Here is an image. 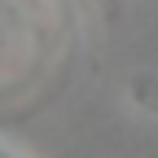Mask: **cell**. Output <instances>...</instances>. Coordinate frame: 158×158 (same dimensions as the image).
Returning <instances> with one entry per match:
<instances>
[{
  "label": "cell",
  "mask_w": 158,
  "mask_h": 158,
  "mask_svg": "<svg viewBox=\"0 0 158 158\" xmlns=\"http://www.w3.org/2000/svg\"><path fill=\"white\" fill-rule=\"evenodd\" d=\"M101 5H106V13H110V18H118V13H123V0H101Z\"/></svg>",
  "instance_id": "2"
},
{
  "label": "cell",
  "mask_w": 158,
  "mask_h": 158,
  "mask_svg": "<svg viewBox=\"0 0 158 158\" xmlns=\"http://www.w3.org/2000/svg\"><path fill=\"white\" fill-rule=\"evenodd\" d=\"M0 158H22V154H13L9 145H0Z\"/></svg>",
  "instance_id": "3"
},
{
  "label": "cell",
  "mask_w": 158,
  "mask_h": 158,
  "mask_svg": "<svg viewBox=\"0 0 158 158\" xmlns=\"http://www.w3.org/2000/svg\"><path fill=\"white\" fill-rule=\"evenodd\" d=\"M132 92H136V106H141V110H154L158 114V79L154 75H136L132 79Z\"/></svg>",
  "instance_id": "1"
}]
</instances>
